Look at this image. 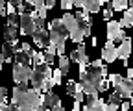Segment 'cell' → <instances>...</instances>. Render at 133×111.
Returning <instances> with one entry per match:
<instances>
[{
  "label": "cell",
  "instance_id": "1",
  "mask_svg": "<svg viewBox=\"0 0 133 111\" xmlns=\"http://www.w3.org/2000/svg\"><path fill=\"white\" fill-rule=\"evenodd\" d=\"M11 104H15L21 111H43V109H46L44 94H41L33 87L28 89L26 85H17L13 89Z\"/></svg>",
  "mask_w": 133,
  "mask_h": 111
},
{
  "label": "cell",
  "instance_id": "2",
  "mask_svg": "<svg viewBox=\"0 0 133 111\" xmlns=\"http://www.w3.org/2000/svg\"><path fill=\"white\" fill-rule=\"evenodd\" d=\"M107 67H91L87 69V72L79 74L81 78V85H83V91L85 94H96L98 91H102V85H104V80L107 78Z\"/></svg>",
  "mask_w": 133,
  "mask_h": 111
},
{
  "label": "cell",
  "instance_id": "3",
  "mask_svg": "<svg viewBox=\"0 0 133 111\" xmlns=\"http://www.w3.org/2000/svg\"><path fill=\"white\" fill-rule=\"evenodd\" d=\"M31 85L39 93H48L52 91V87L56 85L54 82V70L50 67V63H41V65L33 67V76H31Z\"/></svg>",
  "mask_w": 133,
  "mask_h": 111
},
{
  "label": "cell",
  "instance_id": "4",
  "mask_svg": "<svg viewBox=\"0 0 133 111\" xmlns=\"http://www.w3.org/2000/svg\"><path fill=\"white\" fill-rule=\"evenodd\" d=\"M48 31H50V41L57 44V56H65V43H66V37H70V34L63 19H54L48 24Z\"/></svg>",
  "mask_w": 133,
  "mask_h": 111
},
{
  "label": "cell",
  "instance_id": "5",
  "mask_svg": "<svg viewBox=\"0 0 133 111\" xmlns=\"http://www.w3.org/2000/svg\"><path fill=\"white\" fill-rule=\"evenodd\" d=\"M61 19H63L66 30H69V34H70V41H74V43H78V44L83 43L85 34H83V30H81V26H79V22H78V19H76V15L65 11V15H63Z\"/></svg>",
  "mask_w": 133,
  "mask_h": 111
},
{
  "label": "cell",
  "instance_id": "6",
  "mask_svg": "<svg viewBox=\"0 0 133 111\" xmlns=\"http://www.w3.org/2000/svg\"><path fill=\"white\" fill-rule=\"evenodd\" d=\"M109 80L113 83L115 93H118L124 100L131 98V94H133V82H131V78H122L118 74H111Z\"/></svg>",
  "mask_w": 133,
  "mask_h": 111
},
{
  "label": "cell",
  "instance_id": "7",
  "mask_svg": "<svg viewBox=\"0 0 133 111\" xmlns=\"http://www.w3.org/2000/svg\"><path fill=\"white\" fill-rule=\"evenodd\" d=\"M33 76V69H30V65H22V63H17L13 65V80L17 85H26L28 82H31Z\"/></svg>",
  "mask_w": 133,
  "mask_h": 111
},
{
  "label": "cell",
  "instance_id": "8",
  "mask_svg": "<svg viewBox=\"0 0 133 111\" xmlns=\"http://www.w3.org/2000/svg\"><path fill=\"white\" fill-rule=\"evenodd\" d=\"M37 31V24H35V17L31 13H21V34L22 35H33Z\"/></svg>",
  "mask_w": 133,
  "mask_h": 111
},
{
  "label": "cell",
  "instance_id": "9",
  "mask_svg": "<svg viewBox=\"0 0 133 111\" xmlns=\"http://www.w3.org/2000/svg\"><path fill=\"white\" fill-rule=\"evenodd\" d=\"M126 35H124V30H122V24L116 22V21H107V39L109 41H122Z\"/></svg>",
  "mask_w": 133,
  "mask_h": 111
},
{
  "label": "cell",
  "instance_id": "10",
  "mask_svg": "<svg viewBox=\"0 0 133 111\" xmlns=\"http://www.w3.org/2000/svg\"><path fill=\"white\" fill-rule=\"evenodd\" d=\"M66 93L70 94V96H74V100L76 102H81L83 104V100H85V91H83V85H81V82L79 83H76L74 80H69L66 82Z\"/></svg>",
  "mask_w": 133,
  "mask_h": 111
},
{
  "label": "cell",
  "instance_id": "11",
  "mask_svg": "<svg viewBox=\"0 0 133 111\" xmlns=\"http://www.w3.org/2000/svg\"><path fill=\"white\" fill-rule=\"evenodd\" d=\"M19 48H17V41H6L4 46H2V59H0V65H4L8 61H13V57L17 56Z\"/></svg>",
  "mask_w": 133,
  "mask_h": 111
},
{
  "label": "cell",
  "instance_id": "12",
  "mask_svg": "<svg viewBox=\"0 0 133 111\" xmlns=\"http://www.w3.org/2000/svg\"><path fill=\"white\" fill-rule=\"evenodd\" d=\"M104 0H74V6L79 9H85L89 13H98L102 8Z\"/></svg>",
  "mask_w": 133,
  "mask_h": 111
},
{
  "label": "cell",
  "instance_id": "13",
  "mask_svg": "<svg viewBox=\"0 0 133 111\" xmlns=\"http://www.w3.org/2000/svg\"><path fill=\"white\" fill-rule=\"evenodd\" d=\"M116 57H118V48L115 46L113 41L107 39V43L104 44V48H102V59H104L105 63H113Z\"/></svg>",
  "mask_w": 133,
  "mask_h": 111
},
{
  "label": "cell",
  "instance_id": "14",
  "mask_svg": "<svg viewBox=\"0 0 133 111\" xmlns=\"http://www.w3.org/2000/svg\"><path fill=\"white\" fill-rule=\"evenodd\" d=\"M76 15V19H78V22H79V26H81V30H83V34H85V37H89L91 35V17H89V11H85V9H79L78 13H74Z\"/></svg>",
  "mask_w": 133,
  "mask_h": 111
},
{
  "label": "cell",
  "instance_id": "15",
  "mask_svg": "<svg viewBox=\"0 0 133 111\" xmlns=\"http://www.w3.org/2000/svg\"><path fill=\"white\" fill-rule=\"evenodd\" d=\"M31 37H33V44H37V48H46V46L52 43L50 41V31L48 30H37Z\"/></svg>",
  "mask_w": 133,
  "mask_h": 111
},
{
  "label": "cell",
  "instance_id": "16",
  "mask_svg": "<svg viewBox=\"0 0 133 111\" xmlns=\"http://www.w3.org/2000/svg\"><path fill=\"white\" fill-rule=\"evenodd\" d=\"M70 59H72L74 63H78V65H79V63H91V61H89V56H87V52H85V44L79 43V46L70 54Z\"/></svg>",
  "mask_w": 133,
  "mask_h": 111
},
{
  "label": "cell",
  "instance_id": "17",
  "mask_svg": "<svg viewBox=\"0 0 133 111\" xmlns=\"http://www.w3.org/2000/svg\"><path fill=\"white\" fill-rule=\"evenodd\" d=\"M129 56H131V37H124L122 39V44L118 46V57L124 59V65H126L128 59H129Z\"/></svg>",
  "mask_w": 133,
  "mask_h": 111
},
{
  "label": "cell",
  "instance_id": "18",
  "mask_svg": "<svg viewBox=\"0 0 133 111\" xmlns=\"http://www.w3.org/2000/svg\"><path fill=\"white\" fill-rule=\"evenodd\" d=\"M19 28L17 26H11V24H6L4 26V39L6 41H17L19 39Z\"/></svg>",
  "mask_w": 133,
  "mask_h": 111
},
{
  "label": "cell",
  "instance_id": "19",
  "mask_svg": "<svg viewBox=\"0 0 133 111\" xmlns=\"http://www.w3.org/2000/svg\"><path fill=\"white\" fill-rule=\"evenodd\" d=\"M31 52H33V50H31ZM31 52H24V50L19 48V52H17V56H15V61H17V63H22V65H31V63H33Z\"/></svg>",
  "mask_w": 133,
  "mask_h": 111
},
{
  "label": "cell",
  "instance_id": "20",
  "mask_svg": "<svg viewBox=\"0 0 133 111\" xmlns=\"http://www.w3.org/2000/svg\"><path fill=\"white\" fill-rule=\"evenodd\" d=\"M44 104H46V107H50V109H52L54 106L61 104V100H59V96H57V94H54L52 91H48V93H44Z\"/></svg>",
  "mask_w": 133,
  "mask_h": 111
},
{
  "label": "cell",
  "instance_id": "21",
  "mask_svg": "<svg viewBox=\"0 0 133 111\" xmlns=\"http://www.w3.org/2000/svg\"><path fill=\"white\" fill-rule=\"evenodd\" d=\"M107 4L115 11H126V8L129 6V0H111V2H107Z\"/></svg>",
  "mask_w": 133,
  "mask_h": 111
},
{
  "label": "cell",
  "instance_id": "22",
  "mask_svg": "<svg viewBox=\"0 0 133 111\" xmlns=\"http://www.w3.org/2000/svg\"><path fill=\"white\" fill-rule=\"evenodd\" d=\"M70 57H66V56H59V69L63 70V74H69L70 70Z\"/></svg>",
  "mask_w": 133,
  "mask_h": 111
},
{
  "label": "cell",
  "instance_id": "23",
  "mask_svg": "<svg viewBox=\"0 0 133 111\" xmlns=\"http://www.w3.org/2000/svg\"><path fill=\"white\" fill-rule=\"evenodd\" d=\"M83 111H105V102L102 98H98L94 106H83Z\"/></svg>",
  "mask_w": 133,
  "mask_h": 111
},
{
  "label": "cell",
  "instance_id": "24",
  "mask_svg": "<svg viewBox=\"0 0 133 111\" xmlns=\"http://www.w3.org/2000/svg\"><path fill=\"white\" fill-rule=\"evenodd\" d=\"M31 57H33V67L35 65H41V63H44V52H37V50H33L31 52Z\"/></svg>",
  "mask_w": 133,
  "mask_h": 111
},
{
  "label": "cell",
  "instance_id": "25",
  "mask_svg": "<svg viewBox=\"0 0 133 111\" xmlns=\"http://www.w3.org/2000/svg\"><path fill=\"white\" fill-rule=\"evenodd\" d=\"M0 111H21L15 104H8V102H2L0 104Z\"/></svg>",
  "mask_w": 133,
  "mask_h": 111
},
{
  "label": "cell",
  "instance_id": "26",
  "mask_svg": "<svg viewBox=\"0 0 133 111\" xmlns=\"http://www.w3.org/2000/svg\"><path fill=\"white\" fill-rule=\"evenodd\" d=\"M98 102V94H87L85 96V106H94Z\"/></svg>",
  "mask_w": 133,
  "mask_h": 111
},
{
  "label": "cell",
  "instance_id": "27",
  "mask_svg": "<svg viewBox=\"0 0 133 111\" xmlns=\"http://www.w3.org/2000/svg\"><path fill=\"white\" fill-rule=\"evenodd\" d=\"M61 8L63 11H69L70 8H74V0H61Z\"/></svg>",
  "mask_w": 133,
  "mask_h": 111
},
{
  "label": "cell",
  "instance_id": "28",
  "mask_svg": "<svg viewBox=\"0 0 133 111\" xmlns=\"http://www.w3.org/2000/svg\"><path fill=\"white\" fill-rule=\"evenodd\" d=\"M17 22H21V19L17 17V13H13V15H8V24H11V26H17Z\"/></svg>",
  "mask_w": 133,
  "mask_h": 111
},
{
  "label": "cell",
  "instance_id": "29",
  "mask_svg": "<svg viewBox=\"0 0 133 111\" xmlns=\"http://www.w3.org/2000/svg\"><path fill=\"white\" fill-rule=\"evenodd\" d=\"M61 78H63V70H61V69L54 70V82H56V85H59V83H61Z\"/></svg>",
  "mask_w": 133,
  "mask_h": 111
},
{
  "label": "cell",
  "instance_id": "30",
  "mask_svg": "<svg viewBox=\"0 0 133 111\" xmlns=\"http://www.w3.org/2000/svg\"><path fill=\"white\" fill-rule=\"evenodd\" d=\"M118 107H120V104H111V102L105 104V111H118Z\"/></svg>",
  "mask_w": 133,
  "mask_h": 111
},
{
  "label": "cell",
  "instance_id": "31",
  "mask_svg": "<svg viewBox=\"0 0 133 111\" xmlns=\"http://www.w3.org/2000/svg\"><path fill=\"white\" fill-rule=\"evenodd\" d=\"M113 11H115L113 8H109V9L104 11V19H105V21H113Z\"/></svg>",
  "mask_w": 133,
  "mask_h": 111
},
{
  "label": "cell",
  "instance_id": "32",
  "mask_svg": "<svg viewBox=\"0 0 133 111\" xmlns=\"http://www.w3.org/2000/svg\"><path fill=\"white\" fill-rule=\"evenodd\" d=\"M120 24H122V28H131V26H133V22H131V21H129L128 17H122Z\"/></svg>",
  "mask_w": 133,
  "mask_h": 111
},
{
  "label": "cell",
  "instance_id": "33",
  "mask_svg": "<svg viewBox=\"0 0 133 111\" xmlns=\"http://www.w3.org/2000/svg\"><path fill=\"white\" fill-rule=\"evenodd\" d=\"M91 67H104V59H94V61H91L89 63Z\"/></svg>",
  "mask_w": 133,
  "mask_h": 111
},
{
  "label": "cell",
  "instance_id": "34",
  "mask_svg": "<svg viewBox=\"0 0 133 111\" xmlns=\"http://www.w3.org/2000/svg\"><path fill=\"white\" fill-rule=\"evenodd\" d=\"M129 106H131V102H128V100H122V104H120V109H122V111H128V109H129Z\"/></svg>",
  "mask_w": 133,
  "mask_h": 111
},
{
  "label": "cell",
  "instance_id": "35",
  "mask_svg": "<svg viewBox=\"0 0 133 111\" xmlns=\"http://www.w3.org/2000/svg\"><path fill=\"white\" fill-rule=\"evenodd\" d=\"M21 50H24V52H31V44H30V43H22V44H21Z\"/></svg>",
  "mask_w": 133,
  "mask_h": 111
},
{
  "label": "cell",
  "instance_id": "36",
  "mask_svg": "<svg viewBox=\"0 0 133 111\" xmlns=\"http://www.w3.org/2000/svg\"><path fill=\"white\" fill-rule=\"evenodd\" d=\"M44 59H46V63H52L54 61V54H50V52L44 50Z\"/></svg>",
  "mask_w": 133,
  "mask_h": 111
},
{
  "label": "cell",
  "instance_id": "37",
  "mask_svg": "<svg viewBox=\"0 0 133 111\" xmlns=\"http://www.w3.org/2000/svg\"><path fill=\"white\" fill-rule=\"evenodd\" d=\"M124 17H128L131 22H133V8H129V9H126V15H124Z\"/></svg>",
  "mask_w": 133,
  "mask_h": 111
},
{
  "label": "cell",
  "instance_id": "38",
  "mask_svg": "<svg viewBox=\"0 0 133 111\" xmlns=\"http://www.w3.org/2000/svg\"><path fill=\"white\" fill-rule=\"evenodd\" d=\"M15 11H17V8H15L13 4H9V2H8V15H13Z\"/></svg>",
  "mask_w": 133,
  "mask_h": 111
},
{
  "label": "cell",
  "instance_id": "39",
  "mask_svg": "<svg viewBox=\"0 0 133 111\" xmlns=\"http://www.w3.org/2000/svg\"><path fill=\"white\" fill-rule=\"evenodd\" d=\"M54 6H56V0H46V8L48 9H52Z\"/></svg>",
  "mask_w": 133,
  "mask_h": 111
},
{
  "label": "cell",
  "instance_id": "40",
  "mask_svg": "<svg viewBox=\"0 0 133 111\" xmlns=\"http://www.w3.org/2000/svg\"><path fill=\"white\" fill-rule=\"evenodd\" d=\"M52 111H65V107H63L61 104H57V106H54V107H52Z\"/></svg>",
  "mask_w": 133,
  "mask_h": 111
},
{
  "label": "cell",
  "instance_id": "41",
  "mask_svg": "<svg viewBox=\"0 0 133 111\" xmlns=\"http://www.w3.org/2000/svg\"><path fill=\"white\" fill-rule=\"evenodd\" d=\"M6 93H8V91H6V87L0 89V98H6Z\"/></svg>",
  "mask_w": 133,
  "mask_h": 111
},
{
  "label": "cell",
  "instance_id": "42",
  "mask_svg": "<svg viewBox=\"0 0 133 111\" xmlns=\"http://www.w3.org/2000/svg\"><path fill=\"white\" fill-rule=\"evenodd\" d=\"M35 2L37 0H26V4H30V6H35Z\"/></svg>",
  "mask_w": 133,
  "mask_h": 111
},
{
  "label": "cell",
  "instance_id": "43",
  "mask_svg": "<svg viewBox=\"0 0 133 111\" xmlns=\"http://www.w3.org/2000/svg\"><path fill=\"white\" fill-rule=\"evenodd\" d=\"M128 78H133V69H128Z\"/></svg>",
  "mask_w": 133,
  "mask_h": 111
},
{
  "label": "cell",
  "instance_id": "44",
  "mask_svg": "<svg viewBox=\"0 0 133 111\" xmlns=\"http://www.w3.org/2000/svg\"><path fill=\"white\" fill-rule=\"evenodd\" d=\"M129 8H133V0H129Z\"/></svg>",
  "mask_w": 133,
  "mask_h": 111
},
{
  "label": "cell",
  "instance_id": "45",
  "mask_svg": "<svg viewBox=\"0 0 133 111\" xmlns=\"http://www.w3.org/2000/svg\"><path fill=\"white\" fill-rule=\"evenodd\" d=\"M129 102H131V106H133V94H131V98H129Z\"/></svg>",
  "mask_w": 133,
  "mask_h": 111
},
{
  "label": "cell",
  "instance_id": "46",
  "mask_svg": "<svg viewBox=\"0 0 133 111\" xmlns=\"http://www.w3.org/2000/svg\"><path fill=\"white\" fill-rule=\"evenodd\" d=\"M105 2H111V0H104V4H105Z\"/></svg>",
  "mask_w": 133,
  "mask_h": 111
},
{
  "label": "cell",
  "instance_id": "47",
  "mask_svg": "<svg viewBox=\"0 0 133 111\" xmlns=\"http://www.w3.org/2000/svg\"><path fill=\"white\" fill-rule=\"evenodd\" d=\"M43 111H48V109H43Z\"/></svg>",
  "mask_w": 133,
  "mask_h": 111
},
{
  "label": "cell",
  "instance_id": "48",
  "mask_svg": "<svg viewBox=\"0 0 133 111\" xmlns=\"http://www.w3.org/2000/svg\"><path fill=\"white\" fill-rule=\"evenodd\" d=\"M131 82H133V78H131Z\"/></svg>",
  "mask_w": 133,
  "mask_h": 111
}]
</instances>
